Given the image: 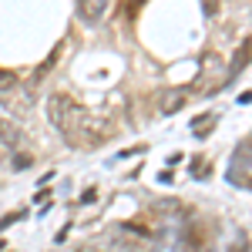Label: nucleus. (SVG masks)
Segmentation results:
<instances>
[{"instance_id":"obj_3","label":"nucleus","mask_w":252,"mask_h":252,"mask_svg":"<svg viewBox=\"0 0 252 252\" xmlns=\"http://www.w3.org/2000/svg\"><path fill=\"white\" fill-rule=\"evenodd\" d=\"M182 101H185V91H172V94L165 97V104H161V115H172L182 108Z\"/></svg>"},{"instance_id":"obj_5","label":"nucleus","mask_w":252,"mask_h":252,"mask_svg":"<svg viewBox=\"0 0 252 252\" xmlns=\"http://www.w3.org/2000/svg\"><path fill=\"white\" fill-rule=\"evenodd\" d=\"M27 165H31V155H20L17 161H14V168H27Z\"/></svg>"},{"instance_id":"obj_2","label":"nucleus","mask_w":252,"mask_h":252,"mask_svg":"<svg viewBox=\"0 0 252 252\" xmlns=\"http://www.w3.org/2000/svg\"><path fill=\"white\" fill-rule=\"evenodd\" d=\"M108 3H111V0H81V14H84V17H88L91 24H94L97 17H104Z\"/></svg>"},{"instance_id":"obj_1","label":"nucleus","mask_w":252,"mask_h":252,"mask_svg":"<svg viewBox=\"0 0 252 252\" xmlns=\"http://www.w3.org/2000/svg\"><path fill=\"white\" fill-rule=\"evenodd\" d=\"M71 111H74V104H71L64 94H54V97H51V104H47V118H51V125L61 128V131H64V125H67V115H71Z\"/></svg>"},{"instance_id":"obj_4","label":"nucleus","mask_w":252,"mask_h":252,"mask_svg":"<svg viewBox=\"0 0 252 252\" xmlns=\"http://www.w3.org/2000/svg\"><path fill=\"white\" fill-rule=\"evenodd\" d=\"M17 88V78L10 74V71H0V94H7V91H14Z\"/></svg>"}]
</instances>
